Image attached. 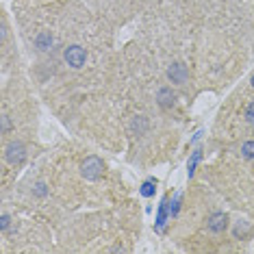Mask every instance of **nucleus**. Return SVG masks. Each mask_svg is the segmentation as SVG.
<instances>
[{"label":"nucleus","instance_id":"18","mask_svg":"<svg viewBox=\"0 0 254 254\" xmlns=\"http://www.w3.org/2000/svg\"><path fill=\"white\" fill-rule=\"evenodd\" d=\"M250 83H252V87H254V74H252V81Z\"/></svg>","mask_w":254,"mask_h":254},{"label":"nucleus","instance_id":"2","mask_svg":"<svg viewBox=\"0 0 254 254\" xmlns=\"http://www.w3.org/2000/svg\"><path fill=\"white\" fill-rule=\"evenodd\" d=\"M81 172H83V176H85L87 181H98V178L102 176V172H104V165H102V161H100L98 156H87V159L83 161V165H81Z\"/></svg>","mask_w":254,"mask_h":254},{"label":"nucleus","instance_id":"7","mask_svg":"<svg viewBox=\"0 0 254 254\" xmlns=\"http://www.w3.org/2000/svg\"><path fill=\"white\" fill-rule=\"evenodd\" d=\"M35 48L39 50V52L50 50V48H52V35H50L48 31H41V33L35 37Z\"/></svg>","mask_w":254,"mask_h":254},{"label":"nucleus","instance_id":"16","mask_svg":"<svg viewBox=\"0 0 254 254\" xmlns=\"http://www.w3.org/2000/svg\"><path fill=\"white\" fill-rule=\"evenodd\" d=\"M46 191H48V189H46V185H44V183L35 185V196H46Z\"/></svg>","mask_w":254,"mask_h":254},{"label":"nucleus","instance_id":"5","mask_svg":"<svg viewBox=\"0 0 254 254\" xmlns=\"http://www.w3.org/2000/svg\"><path fill=\"white\" fill-rule=\"evenodd\" d=\"M226 226H228V215L220 213V211L209 215V220H206V228H209L211 233H224Z\"/></svg>","mask_w":254,"mask_h":254},{"label":"nucleus","instance_id":"17","mask_svg":"<svg viewBox=\"0 0 254 254\" xmlns=\"http://www.w3.org/2000/svg\"><path fill=\"white\" fill-rule=\"evenodd\" d=\"M9 128H11V124H9V115H2V133L7 135Z\"/></svg>","mask_w":254,"mask_h":254},{"label":"nucleus","instance_id":"3","mask_svg":"<svg viewBox=\"0 0 254 254\" xmlns=\"http://www.w3.org/2000/svg\"><path fill=\"white\" fill-rule=\"evenodd\" d=\"M4 159H7L11 165H20L22 161L26 159L24 144H22V141H11V144L7 146V150H4Z\"/></svg>","mask_w":254,"mask_h":254},{"label":"nucleus","instance_id":"11","mask_svg":"<svg viewBox=\"0 0 254 254\" xmlns=\"http://www.w3.org/2000/svg\"><path fill=\"white\" fill-rule=\"evenodd\" d=\"M250 233V224L248 221H237V226H235V230H233V235L235 237H246V235Z\"/></svg>","mask_w":254,"mask_h":254},{"label":"nucleus","instance_id":"1","mask_svg":"<svg viewBox=\"0 0 254 254\" xmlns=\"http://www.w3.org/2000/svg\"><path fill=\"white\" fill-rule=\"evenodd\" d=\"M63 59H66V63L72 68V70H81V68L87 63V50L78 44H72L63 50Z\"/></svg>","mask_w":254,"mask_h":254},{"label":"nucleus","instance_id":"13","mask_svg":"<svg viewBox=\"0 0 254 254\" xmlns=\"http://www.w3.org/2000/svg\"><path fill=\"white\" fill-rule=\"evenodd\" d=\"M181 200H183V196H181V193H176L174 200H172V218H176L178 211H181Z\"/></svg>","mask_w":254,"mask_h":254},{"label":"nucleus","instance_id":"14","mask_svg":"<svg viewBox=\"0 0 254 254\" xmlns=\"http://www.w3.org/2000/svg\"><path fill=\"white\" fill-rule=\"evenodd\" d=\"M246 122L248 124H254V100L246 107Z\"/></svg>","mask_w":254,"mask_h":254},{"label":"nucleus","instance_id":"15","mask_svg":"<svg viewBox=\"0 0 254 254\" xmlns=\"http://www.w3.org/2000/svg\"><path fill=\"white\" fill-rule=\"evenodd\" d=\"M9 224H11V215H9V213H2V218H0V230L4 233V230L9 228Z\"/></svg>","mask_w":254,"mask_h":254},{"label":"nucleus","instance_id":"12","mask_svg":"<svg viewBox=\"0 0 254 254\" xmlns=\"http://www.w3.org/2000/svg\"><path fill=\"white\" fill-rule=\"evenodd\" d=\"M241 156L248 161H254V141H246L241 146Z\"/></svg>","mask_w":254,"mask_h":254},{"label":"nucleus","instance_id":"4","mask_svg":"<svg viewBox=\"0 0 254 254\" xmlns=\"http://www.w3.org/2000/svg\"><path fill=\"white\" fill-rule=\"evenodd\" d=\"M169 218H172V204H169V196H165L159 204V213H156V224H154L156 233H163Z\"/></svg>","mask_w":254,"mask_h":254},{"label":"nucleus","instance_id":"6","mask_svg":"<svg viewBox=\"0 0 254 254\" xmlns=\"http://www.w3.org/2000/svg\"><path fill=\"white\" fill-rule=\"evenodd\" d=\"M168 76H169V81H172V83L183 85V83L187 81V68H185L183 63H174V66L168 70Z\"/></svg>","mask_w":254,"mask_h":254},{"label":"nucleus","instance_id":"9","mask_svg":"<svg viewBox=\"0 0 254 254\" xmlns=\"http://www.w3.org/2000/svg\"><path fill=\"white\" fill-rule=\"evenodd\" d=\"M174 100H176V96L172 94V89H168V87H165V89L159 91V104H161V107H165V109L172 107Z\"/></svg>","mask_w":254,"mask_h":254},{"label":"nucleus","instance_id":"8","mask_svg":"<svg viewBox=\"0 0 254 254\" xmlns=\"http://www.w3.org/2000/svg\"><path fill=\"white\" fill-rule=\"evenodd\" d=\"M200 159H202V148H196V150L191 152V156H189V163H187V174H189V178L196 174V168H198V163H200Z\"/></svg>","mask_w":254,"mask_h":254},{"label":"nucleus","instance_id":"10","mask_svg":"<svg viewBox=\"0 0 254 254\" xmlns=\"http://www.w3.org/2000/svg\"><path fill=\"white\" fill-rule=\"evenodd\" d=\"M154 191H156V181H154V178L146 181L144 185H141V189H139V193L144 198H152V196H154Z\"/></svg>","mask_w":254,"mask_h":254}]
</instances>
